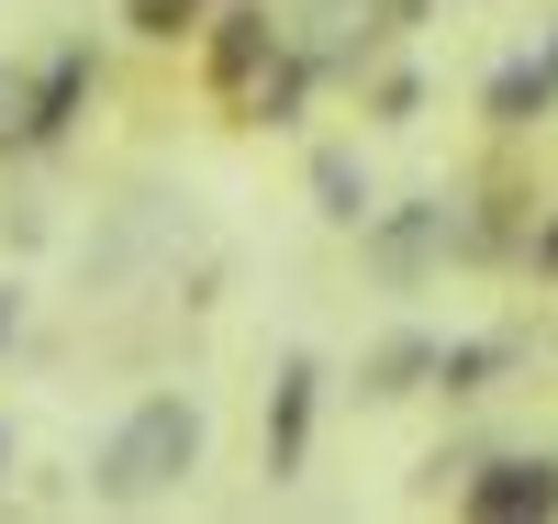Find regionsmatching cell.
<instances>
[{"instance_id":"obj_1","label":"cell","mask_w":558,"mask_h":524,"mask_svg":"<svg viewBox=\"0 0 558 524\" xmlns=\"http://www.w3.org/2000/svg\"><path fill=\"white\" fill-rule=\"evenodd\" d=\"M202 468V402H179V391H146L112 436H101V458H89V502H157V491H179Z\"/></svg>"},{"instance_id":"obj_2","label":"cell","mask_w":558,"mask_h":524,"mask_svg":"<svg viewBox=\"0 0 558 524\" xmlns=\"http://www.w3.org/2000/svg\"><path fill=\"white\" fill-rule=\"evenodd\" d=\"M357 257L380 291H425L436 268H458V234H447V190H425V202H368L357 223Z\"/></svg>"},{"instance_id":"obj_3","label":"cell","mask_w":558,"mask_h":524,"mask_svg":"<svg viewBox=\"0 0 558 524\" xmlns=\"http://www.w3.org/2000/svg\"><path fill=\"white\" fill-rule=\"evenodd\" d=\"M458 513H481V524H547L558 513V447H492L458 468Z\"/></svg>"},{"instance_id":"obj_4","label":"cell","mask_w":558,"mask_h":524,"mask_svg":"<svg viewBox=\"0 0 558 524\" xmlns=\"http://www.w3.org/2000/svg\"><path fill=\"white\" fill-rule=\"evenodd\" d=\"M279 45H291V23L268 12V0H213L202 12V34H191V57H202V89L213 101H235V89L279 57Z\"/></svg>"},{"instance_id":"obj_5","label":"cell","mask_w":558,"mask_h":524,"mask_svg":"<svg viewBox=\"0 0 558 524\" xmlns=\"http://www.w3.org/2000/svg\"><path fill=\"white\" fill-rule=\"evenodd\" d=\"M89 101H101V45H89V34L45 45V57H34V157H57L68 134L89 123Z\"/></svg>"},{"instance_id":"obj_6","label":"cell","mask_w":558,"mask_h":524,"mask_svg":"<svg viewBox=\"0 0 558 524\" xmlns=\"http://www.w3.org/2000/svg\"><path fill=\"white\" fill-rule=\"evenodd\" d=\"M313 424H324V357H279V379H268V424H257L268 480H302V468H313Z\"/></svg>"},{"instance_id":"obj_7","label":"cell","mask_w":558,"mask_h":524,"mask_svg":"<svg viewBox=\"0 0 558 524\" xmlns=\"http://www.w3.org/2000/svg\"><path fill=\"white\" fill-rule=\"evenodd\" d=\"M481 123L514 146V134H547L558 123V68L547 57H514V68H492V89H481Z\"/></svg>"},{"instance_id":"obj_8","label":"cell","mask_w":558,"mask_h":524,"mask_svg":"<svg viewBox=\"0 0 558 524\" xmlns=\"http://www.w3.org/2000/svg\"><path fill=\"white\" fill-rule=\"evenodd\" d=\"M425 379H436V336H425V324H402V336H380V346L357 357V402H413Z\"/></svg>"},{"instance_id":"obj_9","label":"cell","mask_w":558,"mask_h":524,"mask_svg":"<svg viewBox=\"0 0 558 524\" xmlns=\"http://www.w3.org/2000/svg\"><path fill=\"white\" fill-rule=\"evenodd\" d=\"M502 368H514V336H502V324L492 336H436V391L447 402H492Z\"/></svg>"},{"instance_id":"obj_10","label":"cell","mask_w":558,"mask_h":524,"mask_svg":"<svg viewBox=\"0 0 558 524\" xmlns=\"http://www.w3.org/2000/svg\"><path fill=\"white\" fill-rule=\"evenodd\" d=\"M368 202H380V190H368V168H357V146H313V212L324 223H368Z\"/></svg>"},{"instance_id":"obj_11","label":"cell","mask_w":558,"mask_h":524,"mask_svg":"<svg viewBox=\"0 0 558 524\" xmlns=\"http://www.w3.org/2000/svg\"><path fill=\"white\" fill-rule=\"evenodd\" d=\"M357 112L368 123H425V68H413V57L402 68H368L357 78Z\"/></svg>"},{"instance_id":"obj_12","label":"cell","mask_w":558,"mask_h":524,"mask_svg":"<svg viewBox=\"0 0 558 524\" xmlns=\"http://www.w3.org/2000/svg\"><path fill=\"white\" fill-rule=\"evenodd\" d=\"M202 12H213V0H123V34L134 45H191Z\"/></svg>"},{"instance_id":"obj_13","label":"cell","mask_w":558,"mask_h":524,"mask_svg":"<svg viewBox=\"0 0 558 524\" xmlns=\"http://www.w3.org/2000/svg\"><path fill=\"white\" fill-rule=\"evenodd\" d=\"M0 157H34V68L0 57Z\"/></svg>"},{"instance_id":"obj_14","label":"cell","mask_w":558,"mask_h":524,"mask_svg":"<svg viewBox=\"0 0 558 524\" xmlns=\"http://www.w3.org/2000/svg\"><path fill=\"white\" fill-rule=\"evenodd\" d=\"M525 279H558V212H525V246H514Z\"/></svg>"},{"instance_id":"obj_15","label":"cell","mask_w":558,"mask_h":524,"mask_svg":"<svg viewBox=\"0 0 558 524\" xmlns=\"http://www.w3.org/2000/svg\"><path fill=\"white\" fill-rule=\"evenodd\" d=\"M23 336V291H12V279H0V346H12Z\"/></svg>"},{"instance_id":"obj_16","label":"cell","mask_w":558,"mask_h":524,"mask_svg":"<svg viewBox=\"0 0 558 524\" xmlns=\"http://www.w3.org/2000/svg\"><path fill=\"white\" fill-rule=\"evenodd\" d=\"M0 480H12V424H0Z\"/></svg>"},{"instance_id":"obj_17","label":"cell","mask_w":558,"mask_h":524,"mask_svg":"<svg viewBox=\"0 0 558 524\" xmlns=\"http://www.w3.org/2000/svg\"><path fill=\"white\" fill-rule=\"evenodd\" d=\"M536 57H547V68H558V23H547V45H536Z\"/></svg>"}]
</instances>
